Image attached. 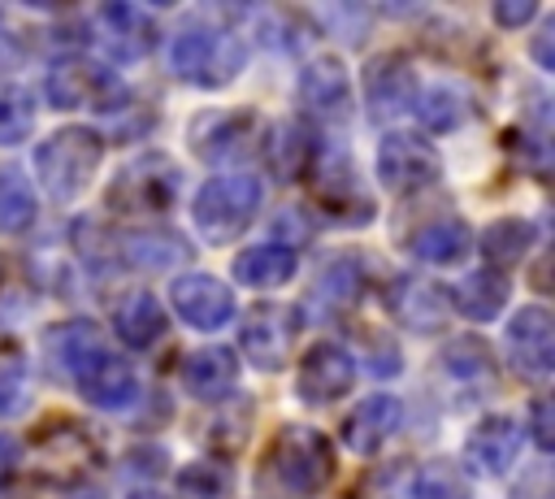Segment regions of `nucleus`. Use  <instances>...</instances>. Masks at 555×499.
Wrapping results in <instances>:
<instances>
[{
	"label": "nucleus",
	"mask_w": 555,
	"mask_h": 499,
	"mask_svg": "<svg viewBox=\"0 0 555 499\" xmlns=\"http://www.w3.org/2000/svg\"><path fill=\"white\" fill-rule=\"evenodd\" d=\"M334 477V447L312 425H282L260 464H256V490L260 499H317Z\"/></svg>",
	"instance_id": "obj_1"
},
{
	"label": "nucleus",
	"mask_w": 555,
	"mask_h": 499,
	"mask_svg": "<svg viewBox=\"0 0 555 499\" xmlns=\"http://www.w3.org/2000/svg\"><path fill=\"white\" fill-rule=\"evenodd\" d=\"M100 464V443L74 417L52 412L30 434V473L48 486H78Z\"/></svg>",
	"instance_id": "obj_2"
},
{
	"label": "nucleus",
	"mask_w": 555,
	"mask_h": 499,
	"mask_svg": "<svg viewBox=\"0 0 555 499\" xmlns=\"http://www.w3.org/2000/svg\"><path fill=\"white\" fill-rule=\"evenodd\" d=\"M104 161V139L87 126H69V130H56L48 135L39 148H35V174H39V187L56 200V204H69L74 195H82V187L91 182V174L100 169Z\"/></svg>",
	"instance_id": "obj_3"
},
{
	"label": "nucleus",
	"mask_w": 555,
	"mask_h": 499,
	"mask_svg": "<svg viewBox=\"0 0 555 499\" xmlns=\"http://www.w3.org/2000/svg\"><path fill=\"white\" fill-rule=\"evenodd\" d=\"M169 69L191 87H225L243 69V39L225 26H182L169 43Z\"/></svg>",
	"instance_id": "obj_4"
},
{
	"label": "nucleus",
	"mask_w": 555,
	"mask_h": 499,
	"mask_svg": "<svg viewBox=\"0 0 555 499\" xmlns=\"http://www.w3.org/2000/svg\"><path fill=\"white\" fill-rule=\"evenodd\" d=\"M178 200V165L160 152H147L117 169L104 191V204L121 217H160Z\"/></svg>",
	"instance_id": "obj_5"
},
{
	"label": "nucleus",
	"mask_w": 555,
	"mask_h": 499,
	"mask_svg": "<svg viewBox=\"0 0 555 499\" xmlns=\"http://www.w3.org/2000/svg\"><path fill=\"white\" fill-rule=\"evenodd\" d=\"M260 208V182L251 174H225L199 187L195 195V226L208 243H234Z\"/></svg>",
	"instance_id": "obj_6"
},
{
	"label": "nucleus",
	"mask_w": 555,
	"mask_h": 499,
	"mask_svg": "<svg viewBox=\"0 0 555 499\" xmlns=\"http://www.w3.org/2000/svg\"><path fill=\"white\" fill-rule=\"evenodd\" d=\"M48 100L52 108H117L126 100V87L113 69L69 56L56 61V69L48 74Z\"/></svg>",
	"instance_id": "obj_7"
},
{
	"label": "nucleus",
	"mask_w": 555,
	"mask_h": 499,
	"mask_svg": "<svg viewBox=\"0 0 555 499\" xmlns=\"http://www.w3.org/2000/svg\"><path fill=\"white\" fill-rule=\"evenodd\" d=\"M438 174H442V161H438L434 143L416 139V135H403V130L382 135V143H377V178H382V187L390 195H412V191L429 187Z\"/></svg>",
	"instance_id": "obj_8"
},
{
	"label": "nucleus",
	"mask_w": 555,
	"mask_h": 499,
	"mask_svg": "<svg viewBox=\"0 0 555 499\" xmlns=\"http://www.w3.org/2000/svg\"><path fill=\"white\" fill-rule=\"evenodd\" d=\"M295 338H299V317H295V308H286V304H256V308H247V317H243L238 347H243V356H247L256 369L273 373V369H282V364L291 360Z\"/></svg>",
	"instance_id": "obj_9"
},
{
	"label": "nucleus",
	"mask_w": 555,
	"mask_h": 499,
	"mask_svg": "<svg viewBox=\"0 0 555 499\" xmlns=\"http://www.w3.org/2000/svg\"><path fill=\"white\" fill-rule=\"evenodd\" d=\"M169 304H173V312L191 330H221L234 317V291L221 278H212V273H182V278H173Z\"/></svg>",
	"instance_id": "obj_10"
},
{
	"label": "nucleus",
	"mask_w": 555,
	"mask_h": 499,
	"mask_svg": "<svg viewBox=\"0 0 555 499\" xmlns=\"http://www.w3.org/2000/svg\"><path fill=\"white\" fill-rule=\"evenodd\" d=\"M95 39L113 61H139L156 43V22L139 4H104L95 13Z\"/></svg>",
	"instance_id": "obj_11"
},
{
	"label": "nucleus",
	"mask_w": 555,
	"mask_h": 499,
	"mask_svg": "<svg viewBox=\"0 0 555 499\" xmlns=\"http://www.w3.org/2000/svg\"><path fill=\"white\" fill-rule=\"evenodd\" d=\"M299 104L317 121H343L351 113V87L338 56H317L299 74Z\"/></svg>",
	"instance_id": "obj_12"
},
{
	"label": "nucleus",
	"mask_w": 555,
	"mask_h": 499,
	"mask_svg": "<svg viewBox=\"0 0 555 499\" xmlns=\"http://www.w3.org/2000/svg\"><path fill=\"white\" fill-rule=\"evenodd\" d=\"M356 360L338 343H317L299 364V399L304 404H334L351 391Z\"/></svg>",
	"instance_id": "obj_13"
},
{
	"label": "nucleus",
	"mask_w": 555,
	"mask_h": 499,
	"mask_svg": "<svg viewBox=\"0 0 555 499\" xmlns=\"http://www.w3.org/2000/svg\"><path fill=\"white\" fill-rule=\"evenodd\" d=\"M364 95L373 104L377 117H395L403 108L416 104V69L403 52H386V56H373L369 69H364Z\"/></svg>",
	"instance_id": "obj_14"
},
{
	"label": "nucleus",
	"mask_w": 555,
	"mask_h": 499,
	"mask_svg": "<svg viewBox=\"0 0 555 499\" xmlns=\"http://www.w3.org/2000/svg\"><path fill=\"white\" fill-rule=\"evenodd\" d=\"M386 304H390V312H395L408 330H416V334H434V330H442V325L451 321V299H447V291L434 286V282H425V278H395Z\"/></svg>",
	"instance_id": "obj_15"
},
{
	"label": "nucleus",
	"mask_w": 555,
	"mask_h": 499,
	"mask_svg": "<svg viewBox=\"0 0 555 499\" xmlns=\"http://www.w3.org/2000/svg\"><path fill=\"white\" fill-rule=\"evenodd\" d=\"M507 343H512V356L520 364V373H529L533 382H542L555 364V325H551V312L546 308H520L507 325Z\"/></svg>",
	"instance_id": "obj_16"
},
{
	"label": "nucleus",
	"mask_w": 555,
	"mask_h": 499,
	"mask_svg": "<svg viewBox=\"0 0 555 499\" xmlns=\"http://www.w3.org/2000/svg\"><path fill=\"white\" fill-rule=\"evenodd\" d=\"M256 139L251 113H199L191 121V148L199 161H230L243 156V148Z\"/></svg>",
	"instance_id": "obj_17"
},
{
	"label": "nucleus",
	"mask_w": 555,
	"mask_h": 499,
	"mask_svg": "<svg viewBox=\"0 0 555 499\" xmlns=\"http://www.w3.org/2000/svg\"><path fill=\"white\" fill-rule=\"evenodd\" d=\"M403 421V404L395 395H369L343 417V443L356 456H373Z\"/></svg>",
	"instance_id": "obj_18"
},
{
	"label": "nucleus",
	"mask_w": 555,
	"mask_h": 499,
	"mask_svg": "<svg viewBox=\"0 0 555 499\" xmlns=\"http://www.w3.org/2000/svg\"><path fill=\"white\" fill-rule=\"evenodd\" d=\"M464 451H468V464L477 473H490V477L507 473L516 464V456H520V425L512 417H503V412H490L486 421L473 425Z\"/></svg>",
	"instance_id": "obj_19"
},
{
	"label": "nucleus",
	"mask_w": 555,
	"mask_h": 499,
	"mask_svg": "<svg viewBox=\"0 0 555 499\" xmlns=\"http://www.w3.org/2000/svg\"><path fill=\"white\" fill-rule=\"evenodd\" d=\"M238 378V356L230 347H199L182 360V382L195 399H225Z\"/></svg>",
	"instance_id": "obj_20"
},
{
	"label": "nucleus",
	"mask_w": 555,
	"mask_h": 499,
	"mask_svg": "<svg viewBox=\"0 0 555 499\" xmlns=\"http://www.w3.org/2000/svg\"><path fill=\"white\" fill-rule=\"evenodd\" d=\"M134 391H139L134 369H130L121 356H113V351H104L100 360H91V364L78 373V395H82L87 404H95V408H121V404L134 399Z\"/></svg>",
	"instance_id": "obj_21"
},
{
	"label": "nucleus",
	"mask_w": 555,
	"mask_h": 499,
	"mask_svg": "<svg viewBox=\"0 0 555 499\" xmlns=\"http://www.w3.org/2000/svg\"><path fill=\"white\" fill-rule=\"evenodd\" d=\"M507 295H512V286H507V278L494 273V269L464 273V278L455 282V291H447L451 308H455L460 317H468V321H490V317H499L503 304H507Z\"/></svg>",
	"instance_id": "obj_22"
},
{
	"label": "nucleus",
	"mask_w": 555,
	"mask_h": 499,
	"mask_svg": "<svg viewBox=\"0 0 555 499\" xmlns=\"http://www.w3.org/2000/svg\"><path fill=\"white\" fill-rule=\"evenodd\" d=\"M408 247H412V256H421L429 265H460L473 247V234L460 217H434V221L412 230Z\"/></svg>",
	"instance_id": "obj_23"
},
{
	"label": "nucleus",
	"mask_w": 555,
	"mask_h": 499,
	"mask_svg": "<svg viewBox=\"0 0 555 499\" xmlns=\"http://www.w3.org/2000/svg\"><path fill=\"white\" fill-rule=\"evenodd\" d=\"M121 256L139 269H152V273H169L173 265H186L191 260V243L173 230H139V234H126L121 239Z\"/></svg>",
	"instance_id": "obj_24"
},
{
	"label": "nucleus",
	"mask_w": 555,
	"mask_h": 499,
	"mask_svg": "<svg viewBox=\"0 0 555 499\" xmlns=\"http://www.w3.org/2000/svg\"><path fill=\"white\" fill-rule=\"evenodd\" d=\"M113 330H117V338L130 343V347L156 343V338L165 334V312H160L156 295H152V291H130V295L113 308Z\"/></svg>",
	"instance_id": "obj_25"
},
{
	"label": "nucleus",
	"mask_w": 555,
	"mask_h": 499,
	"mask_svg": "<svg viewBox=\"0 0 555 499\" xmlns=\"http://www.w3.org/2000/svg\"><path fill=\"white\" fill-rule=\"evenodd\" d=\"M295 252L282 243H256L247 252L234 256V278L243 286H282L295 278Z\"/></svg>",
	"instance_id": "obj_26"
},
{
	"label": "nucleus",
	"mask_w": 555,
	"mask_h": 499,
	"mask_svg": "<svg viewBox=\"0 0 555 499\" xmlns=\"http://www.w3.org/2000/svg\"><path fill=\"white\" fill-rule=\"evenodd\" d=\"M48 347H52V360L65 369V373H82L91 360L104 356V334L91 325V321H65L48 334Z\"/></svg>",
	"instance_id": "obj_27"
},
{
	"label": "nucleus",
	"mask_w": 555,
	"mask_h": 499,
	"mask_svg": "<svg viewBox=\"0 0 555 499\" xmlns=\"http://www.w3.org/2000/svg\"><path fill=\"white\" fill-rule=\"evenodd\" d=\"M533 234L538 230L525 217H499V221H490L486 234H481V252L494 265V273L507 269V265H516V260H525V252L533 247Z\"/></svg>",
	"instance_id": "obj_28"
},
{
	"label": "nucleus",
	"mask_w": 555,
	"mask_h": 499,
	"mask_svg": "<svg viewBox=\"0 0 555 499\" xmlns=\"http://www.w3.org/2000/svg\"><path fill=\"white\" fill-rule=\"evenodd\" d=\"M278 178H299V174H312L317 165V148H312V130L304 121H286L278 135H273V152H269Z\"/></svg>",
	"instance_id": "obj_29"
},
{
	"label": "nucleus",
	"mask_w": 555,
	"mask_h": 499,
	"mask_svg": "<svg viewBox=\"0 0 555 499\" xmlns=\"http://www.w3.org/2000/svg\"><path fill=\"white\" fill-rule=\"evenodd\" d=\"M178 499H225L230 495V464L217 456H199L178 469Z\"/></svg>",
	"instance_id": "obj_30"
},
{
	"label": "nucleus",
	"mask_w": 555,
	"mask_h": 499,
	"mask_svg": "<svg viewBox=\"0 0 555 499\" xmlns=\"http://www.w3.org/2000/svg\"><path fill=\"white\" fill-rule=\"evenodd\" d=\"M30 221H35V187L17 169H4L0 174V234H22Z\"/></svg>",
	"instance_id": "obj_31"
},
{
	"label": "nucleus",
	"mask_w": 555,
	"mask_h": 499,
	"mask_svg": "<svg viewBox=\"0 0 555 499\" xmlns=\"http://www.w3.org/2000/svg\"><path fill=\"white\" fill-rule=\"evenodd\" d=\"M35 130V95L26 87H0V148L22 143Z\"/></svg>",
	"instance_id": "obj_32"
},
{
	"label": "nucleus",
	"mask_w": 555,
	"mask_h": 499,
	"mask_svg": "<svg viewBox=\"0 0 555 499\" xmlns=\"http://www.w3.org/2000/svg\"><path fill=\"white\" fill-rule=\"evenodd\" d=\"M30 382H26V356L13 343H0V417H13L26 408Z\"/></svg>",
	"instance_id": "obj_33"
},
{
	"label": "nucleus",
	"mask_w": 555,
	"mask_h": 499,
	"mask_svg": "<svg viewBox=\"0 0 555 499\" xmlns=\"http://www.w3.org/2000/svg\"><path fill=\"white\" fill-rule=\"evenodd\" d=\"M412 499H468V482L451 460H429L412 482Z\"/></svg>",
	"instance_id": "obj_34"
},
{
	"label": "nucleus",
	"mask_w": 555,
	"mask_h": 499,
	"mask_svg": "<svg viewBox=\"0 0 555 499\" xmlns=\"http://www.w3.org/2000/svg\"><path fill=\"white\" fill-rule=\"evenodd\" d=\"M442 364H447L455 378H464V382H490V378H494V360H490L486 343H477V338H455V343L442 351Z\"/></svg>",
	"instance_id": "obj_35"
},
{
	"label": "nucleus",
	"mask_w": 555,
	"mask_h": 499,
	"mask_svg": "<svg viewBox=\"0 0 555 499\" xmlns=\"http://www.w3.org/2000/svg\"><path fill=\"white\" fill-rule=\"evenodd\" d=\"M416 113H421V121H425L429 130H455V126L464 121L468 108H464V95H460V91H451V87H434V91L421 95Z\"/></svg>",
	"instance_id": "obj_36"
},
{
	"label": "nucleus",
	"mask_w": 555,
	"mask_h": 499,
	"mask_svg": "<svg viewBox=\"0 0 555 499\" xmlns=\"http://www.w3.org/2000/svg\"><path fill=\"white\" fill-rule=\"evenodd\" d=\"M321 291L334 295V304H351L360 295V269H356V260H334L325 269V278H321Z\"/></svg>",
	"instance_id": "obj_37"
},
{
	"label": "nucleus",
	"mask_w": 555,
	"mask_h": 499,
	"mask_svg": "<svg viewBox=\"0 0 555 499\" xmlns=\"http://www.w3.org/2000/svg\"><path fill=\"white\" fill-rule=\"evenodd\" d=\"M369 369H373V373H386V378L399 373V351H395V343H390L386 334H382V338L369 334Z\"/></svg>",
	"instance_id": "obj_38"
},
{
	"label": "nucleus",
	"mask_w": 555,
	"mask_h": 499,
	"mask_svg": "<svg viewBox=\"0 0 555 499\" xmlns=\"http://www.w3.org/2000/svg\"><path fill=\"white\" fill-rule=\"evenodd\" d=\"M533 13H538L533 0H499V4H494V22H499V26H525Z\"/></svg>",
	"instance_id": "obj_39"
},
{
	"label": "nucleus",
	"mask_w": 555,
	"mask_h": 499,
	"mask_svg": "<svg viewBox=\"0 0 555 499\" xmlns=\"http://www.w3.org/2000/svg\"><path fill=\"white\" fill-rule=\"evenodd\" d=\"M533 443L542 447V451H551V443H555V430H551V399H533Z\"/></svg>",
	"instance_id": "obj_40"
},
{
	"label": "nucleus",
	"mask_w": 555,
	"mask_h": 499,
	"mask_svg": "<svg viewBox=\"0 0 555 499\" xmlns=\"http://www.w3.org/2000/svg\"><path fill=\"white\" fill-rule=\"evenodd\" d=\"M17 460H22V451H17V438H13V434H0V486L13 477Z\"/></svg>",
	"instance_id": "obj_41"
},
{
	"label": "nucleus",
	"mask_w": 555,
	"mask_h": 499,
	"mask_svg": "<svg viewBox=\"0 0 555 499\" xmlns=\"http://www.w3.org/2000/svg\"><path fill=\"white\" fill-rule=\"evenodd\" d=\"M512 499H551V490H546V469L525 473V486H520Z\"/></svg>",
	"instance_id": "obj_42"
},
{
	"label": "nucleus",
	"mask_w": 555,
	"mask_h": 499,
	"mask_svg": "<svg viewBox=\"0 0 555 499\" xmlns=\"http://www.w3.org/2000/svg\"><path fill=\"white\" fill-rule=\"evenodd\" d=\"M551 39H555V22H546V30L538 35V43H533V56H538V65H555V52H551Z\"/></svg>",
	"instance_id": "obj_43"
},
{
	"label": "nucleus",
	"mask_w": 555,
	"mask_h": 499,
	"mask_svg": "<svg viewBox=\"0 0 555 499\" xmlns=\"http://www.w3.org/2000/svg\"><path fill=\"white\" fill-rule=\"evenodd\" d=\"M130 499H165V495H160V490H134Z\"/></svg>",
	"instance_id": "obj_44"
}]
</instances>
